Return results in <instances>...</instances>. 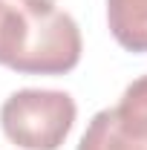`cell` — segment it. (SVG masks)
<instances>
[{
    "mask_svg": "<svg viewBox=\"0 0 147 150\" xmlns=\"http://www.w3.org/2000/svg\"><path fill=\"white\" fill-rule=\"evenodd\" d=\"M81 29L61 9H26L9 69L18 75H66L81 61Z\"/></svg>",
    "mask_w": 147,
    "mask_h": 150,
    "instance_id": "obj_1",
    "label": "cell"
},
{
    "mask_svg": "<svg viewBox=\"0 0 147 150\" xmlns=\"http://www.w3.org/2000/svg\"><path fill=\"white\" fill-rule=\"evenodd\" d=\"M72 95L64 90H18L0 107V127L23 150H58L75 124Z\"/></svg>",
    "mask_w": 147,
    "mask_h": 150,
    "instance_id": "obj_2",
    "label": "cell"
},
{
    "mask_svg": "<svg viewBox=\"0 0 147 150\" xmlns=\"http://www.w3.org/2000/svg\"><path fill=\"white\" fill-rule=\"evenodd\" d=\"M78 150H147V75L130 84L115 107L92 115Z\"/></svg>",
    "mask_w": 147,
    "mask_h": 150,
    "instance_id": "obj_3",
    "label": "cell"
},
{
    "mask_svg": "<svg viewBox=\"0 0 147 150\" xmlns=\"http://www.w3.org/2000/svg\"><path fill=\"white\" fill-rule=\"evenodd\" d=\"M107 23L127 52H147V0H107Z\"/></svg>",
    "mask_w": 147,
    "mask_h": 150,
    "instance_id": "obj_4",
    "label": "cell"
},
{
    "mask_svg": "<svg viewBox=\"0 0 147 150\" xmlns=\"http://www.w3.org/2000/svg\"><path fill=\"white\" fill-rule=\"evenodd\" d=\"M20 26H23V6H15L9 0H0V64L6 67L18 46Z\"/></svg>",
    "mask_w": 147,
    "mask_h": 150,
    "instance_id": "obj_5",
    "label": "cell"
},
{
    "mask_svg": "<svg viewBox=\"0 0 147 150\" xmlns=\"http://www.w3.org/2000/svg\"><path fill=\"white\" fill-rule=\"evenodd\" d=\"M26 9H52L55 6V0H20Z\"/></svg>",
    "mask_w": 147,
    "mask_h": 150,
    "instance_id": "obj_6",
    "label": "cell"
}]
</instances>
